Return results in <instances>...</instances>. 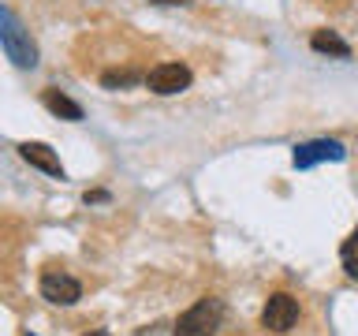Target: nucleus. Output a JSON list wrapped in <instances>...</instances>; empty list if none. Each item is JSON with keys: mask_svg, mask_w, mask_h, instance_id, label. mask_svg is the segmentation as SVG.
Wrapping results in <instances>:
<instances>
[{"mask_svg": "<svg viewBox=\"0 0 358 336\" xmlns=\"http://www.w3.org/2000/svg\"><path fill=\"white\" fill-rule=\"evenodd\" d=\"M150 4H190V0H150Z\"/></svg>", "mask_w": 358, "mask_h": 336, "instance_id": "obj_13", "label": "nucleus"}, {"mask_svg": "<svg viewBox=\"0 0 358 336\" xmlns=\"http://www.w3.org/2000/svg\"><path fill=\"white\" fill-rule=\"evenodd\" d=\"M340 262H343V273L351 280H358V224H355V232L347 235L343 246H340Z\"/></svg>", "mask_w": 358, "mask_h": 336, "instance_id": "obj_10", "label": "nucleus"}, {"mask_svg": "<svg viewBox=\"0 0 358 336\" xmlns=\"http://www.w3.org/2000/svg\"><path fill=\"white\" fill-rule=\"evenodd\" d=\"M138 71H105L101 75V86H108V90H116V86H131V83H138Z\"/></svg>", "mask_w": 358, "mask_h": 336, "instance_id": "obj_11", "label": "nucleus"}, {"mask_svg": "<svg viewBox=\"0 0 358 336\" xmlns=\"http://www.w3.org/2000/svg\"><path fill=\"white\" fill-rule=\"evenodd\" d=\"M90 202H108V195H105V190H86V206H90Z\"/></svg>", "mask_w": 358, "mask_h": 336, "instance_id": "obj_12", "label": "nucleus"}, {"mask_svg": "<svg viewBox=\"0 0 358 336\" xmlns=\"http://www.w3.org/2000/svg\"><path fill=\"white\" fill-rule=\"evenodd\" d=\"M19 157H22L27 164L41 168L45 176L64 179V164H60V157L52 153V146H45V142H19Z\"/></svg>", "mask_w": 358, "mask_h": 336, "instance_id": "obj_7", "label": "nucleus"}, {"mask_svg": "<svg viewBox=\"0 0 358 336\" xmlns=\"http://www.w3.org/2000/svg\"><path fill=\"white\" fill-rule=\"evenodd\" d=\"M299 325V299L291 291H273L265 299V310H262V329L265 332H276L284 336Z\"/></svg>", "mask_w": 358, "mask_h": 336, "instance_id": "obj_3", "label": "nucleus"}, {"mask_svg": "<svg viewBox=\"0 0 358 336\" xmlns=\"http://www.w3.org/2000/svg\"><path fill=\"white\" fill-rule=\"evenodd\" d=\"M343 157H347L343 142H336V139H310V142H299L295 146L291 164H295V168H313V164H321V161H343Z\"/></svg>", "mask_w": 358, "mask_h": 336, "instance_id": "obj_5", "label": "nucleus"}, {"mask_svg": "<svg viewBox=\"0 0 358 336\" xmlns=\"http://www.w3.org/2000/svg\"><path fill=\"white\" fill-rule=\"evenodd\" d=\"M310 45H313V52H329V56H340V60L351 56V45H347L336 30H313Z\"/></svg>", "mask_w": 358, "mask_h": 336, "instance_id": "obj_9", "label": "nucleus"}, {"mask_svg": "<svg viewBox=\"0 0 358 336\" xmlns=\"http://www.w3.org/2000/svg\"><path fill=\"white\" fill-rule=\"evenodd\" d=\"M41 299L52 307H75L83 299V284L75 276L60 273V269H45L41 273Z\"/></svg>", "mask_w": 358, "mask_h": 336, "instance_id": "obj_4", "label": "nucleus"}, {"mask_svg": "<svg viewBox=\"0 0 358 336\" xmlns=\"http://www.w3.org/2000/svg\"><path fill=\"white\" fill-rule=\"evenodd\" d=\"M220 321H224V302L206 295V299H198L190 310L179 314V321H176L172 332L176 336H213L220 329Z\"/></svg>", "mask_w": 358, "mask_h": 336, "instance_id": "obj_2", "label": "nucleus"}, {"mask_svg": "<svg viewBox=\"0 0 358 336\" xmlns=\"http://www.w3.org/2000/svg\"><path fill=\"white\" fill-rule=\"evenodd\" d=\"M145 86L161 97H172V94L190 86V67L187 64H157L153 71L145 75Z\"/></svg>", "mask_w": 358, "mask_h": 336, "instance_id": "obj_6", "label": "nucleus"}, {"mask_svg": "<svg viewBox=\"0 0 358 336\" xmlns=\"http://www.w3.org/2000/svg\"><path fill=\"white\" fill-rule=\"evenodd\" d=\"M41 105L52 112V116H60V120H83V105H78V101H71L67 94H60V90L56 86H45L41 90Z\"/></svg>", "mask_w": 358, "mask_h": 336, "instance_id": "obj_8", "label": "nucleus"}, {"mask_svg": "<svg viewBox=\"0 0 358 336\" xmlns=\"http://www.w3.org/2000/svg\"><path fill=\"white\" fill-rule=\"evenodd\" d=\"M0 49L15 67H34L38 64V45H34L30 30L22 27V19L11 8L0 4Z\"/></svg>", "mask_w": 358, "mask_h": 336, "instance_id": "obj_1", "label": "nucleus"}, {"mask_svg": "<svg viewBox=\"0 0 358 336\" xmlns=\"http://www.w3.org/2000/svg\"><path fill=\"white\" fill-rule=\"evenodd\" d=\"M83 336H108L105 329H90V332H83Z\"/></svg>", "mask_w": 358, "mask_h": 336, "instance_id": "obj_14", "label": "nucleus"}]
</instances>
